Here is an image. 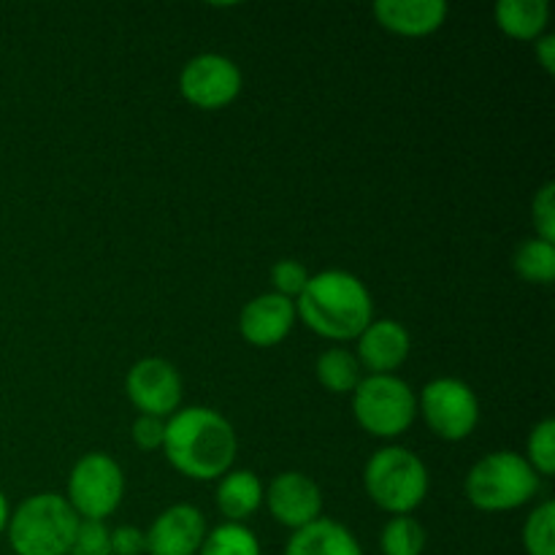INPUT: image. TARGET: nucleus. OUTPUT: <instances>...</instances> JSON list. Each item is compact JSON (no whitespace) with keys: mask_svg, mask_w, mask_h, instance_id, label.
Masks as SVG:
<instances>
[{"mask_svg":"<svg viewBox=\"0 0 555 555\" xmlns=\"http://www.w3.org/2000/svg\"><path fill=\"white\" fill-rule=\"evenodd\" d=\"M204 513L193 504H171L152 520L146 534L150 555H198L206 540Z\"/></svg>","mask_w":555,"mask_h":555,"instance_id":"nucleus-12","label":"nucleus"},{"mask_svg":"<svg viewBox=\"0 0 555 555\" xmlns=\"http://www.w3.org/2000/svg\"><path fill=\"white\" fill-rule=\"evenodd\" d=\"M515 274L529 285H553L555 280V244L545 238H526L513 255Z\"/></svg>","mask_w":555,"mask_h":555,"instance_id":"nucleus-20","label":"nucleus"},{"mask_svg":"<svg viewBox=\"0 0 555 555\" xmlns=\"http://www.w3.org/2000/svg\"><path fill=\"white\" fill-rule=\"evenodd\" d=\"M444 0H377L372 14L379 27L404 38H423L437 33L448 20Z\"/></svg>","mask_w":555,"mask_h":555,"instance_id":"nucleus-15","label":"nucleus"},{"mask_svg":"<svg viewBox=\"0 0 555 555\" xmlns=\"http://www.w3.org/2000/svg\"><path fill=\"white\" fill-rule=\"evenodd\" d=\"M526 555H555V502H542L524 524Z\"/></svg>","mask_w":555,"mask_h":555,"instance_id":"nucleus-23","label":"nucleus"},{"mask_svg":"<svg viewBox=\"0 0 555 555\" xmlns=\"http://www.w3.org/2000/svg\"><path fill=\"white\" fill-rule=\"evenodd\" d=\"M428 486L431 477L421 455L399 444L372 453L363 469V488L369 499L390 518L415 513L426 502Z\"/></svg>","mask_w":555,"mask_h":555,"instance_id":"nucleus-4","label":"nucleus"},{"mask_svg":"<svg viewBox=\"0 0 555 555\" xmlns=\"http://www.w3.org/2000/svg\"><path fill=\"white\" fill-rule=\"evenodd\" d=\"M130 437H133L135 448L139 450H163V439H166V421L163 417L152 415H139L130 428Z\"/></svg>","mask_w":555,"mask_h":555,"instance_id":"nucleus-28","label":"nucleus"},{"mask_svg":"<svg viewBox=\"0 0 555 555\" xmlns=\"http://www.w3.org/2000/svg\"><path fill=\"white\" fill-rule=\"evenodd\" d=\"M540 491V475L529 466V461L513 450H496L477 461L466 477V499L472 507L482 513H509Z\"/></svg>","mask_w":555,"mask_h":555,"instance_id":"nucleus-5","label":"nucleus"},{"mask_svg":"<svg viewBox=\"0 0 555 555\" xmlns=\"http://www.w3.org/2000/svg\"><path fill=\"white\" fill-rule=\"evenodd\" d=\"M314 374L328 393H352L356 385L361 383V363H358L356 352L347 347H328L318 356Z\"/></svg>","mask_w":555,"mask_h":555,"instance_id":"nucleus-19","label":"nucleus"},{"mask_svg":"<svg viewBox=\"0 0 555 555\" xmlns=\"http://www.w3.org/2000/svg\"><path fill=\"white\" fill-rule=\"evenodd\" d=\"M426 540V529L415 515H393L379 531V551L383 555H423Z\"/></svg>","mask_w":555,"mask_h":555,"instance_id":"nucleus-21","label":"nucleus"},{"mask_svg":"<svg viewBox=\"0 0 555 555\" xmlns=\"http://www.w3.org/2000/svg\"><path fill=\"white\" fill-rule=\"evenodd\" d=\"M417 415L444 442H464L480 423V401L464 379L437 377L417 396Z\"/></svg>","mask_w":555,"mask_h":555,"instance_id":"nucleus-8","label":"nucleus"},{"mask_svg":"<svg viewBox=\"0 0 555 555\" xmlns=\"http://www.w3.org/2000/svg\"><path fill=\"white\" fill-rule=\"evenodd\" d=\"M524 459L529 461V466L540 477L555 475V421L553 417H545V421H540L534 428H531L529 439H526Z\"/></svg>","mask_w":555,"mask_h":555,"instance_id":"nucleus-24","label":"nucleus"},{"mask_svg":"<svg viewBox=\"0 0 555 555\" xmlns=\"http://www.w3.org/2000/svg\"><path fill=\"white\" fill-rule=\"evenodd\" d=\"M9 518H11L9 499H5V493L0 491V534H5V526H9Z\"/></svg>","mask_w":555,"mask_h":555,"instance_id":"nucleus-31","label":"nucleus"},{"mask_svg":"<svg viewBox=\"0 0 555 555\" xmlns=\"http://www.w3.org/2000/svg\"><path fill=\"white\" fill-rule=\"evenodd\" d=\"M293 325H296V301L276 293H263V296L253 298L244 304L242 314H238V331L247 345L260 347H276L291 336Z\"/></svg>","mask_w":555,"mask_h":555,"instance_id":"nucleus-13","label":"nucleus"},{"mask_svg":"<svg viewBox=\"0 0 555 555\" xmlns=\"http://www.w3.org/2000/svg\"><path fill=\"white\" fill-rule=\"evenodd\" d=\"M182 374L166 358H141L125 377V393L139 415L168 417L182 410Z\"/></svg>","mask_w":555,"mask_h":555,"instance_id":"nucleus-10","label":"nucleus"},{"mask_svg":"<svg viewBox=\"0 0 555 555\" xmlns=\"http://www.w3.org/2000/svg\"><path fill=\"white\" fill-rule=\"evenodd\" d=\"M244 87L242 68L231 57L217 52L195 54L179 70V92L184 101L204 112L231 106Z\"/></svg>","mask_w":555,"mask_h":555,"instance_id":"nucleus-9","label":"nucleus"},{"mask_svg":"<svg viewBox=\"0 0 555 555\" xmlns=\"http://www.w3.org/2000/svg\"><path fill=\"white\" fill-rule=\"evenodd\" d=\"M198 555H263L260 540L244 524H220L206 531V540Z\"/></svg>","mask_w":555,"mask_h":555,"instance_id":"nucleus-22","label":"nucleus"},{"mask_svg":"<svg viewBox=\"0 0 555 555\" xmlns=\"http://www.w3.org/2000/svg\"><path fill=\"white\" fill-rule=\"evenodd\" d=\"M68 555H112V529L101 520H79Z\"/></svg>","mask_w":555,"mask_h":555,"instance_id":"nucleus-26","label":"nucleus"},{"mask_svg":"<svg viewBox=\"0 0 555 555\" xmlns=\"http://www.w3.org/2000/svg\"><path fill=\"white\" fill-rule=\"evenodd\" d=\"M534 52L540 65L545 68L547 76L555 74V36L553 33H542L540 38L534 41Z\"/></svg>","mask_w":555,"mask_h":555,"instance_id":"nucleus-30","label":"nucleus"},{"mask_svg":"<svg viewBox=\"0 0 555 555\" xmlns=\"http://www.w3.org/2000/svg\"><path fill=\"white\" fill-rule=\"evenodd\" d=\"M79 515L60 493L27 496L11 513L5 534L16 555H68L74 547Z\"/></svg>","mask_w":555,"mask_h":555,"instance_id":"nucleus-3","label":"nucleus"},{"mask_svg":"<svg viewBox=\"0 0 555 555\" xmlns=\"http://www.w3.org/2000/svg\"><path fill=\"white\" fill-rule=\"evenodd\" d=\"M125 496V472L108 453H87L68 475V496L79 520H106L117 513Z\"/></svg>","mask_w":555,"mask_h":555,"instance_id":"nucleus-7","label":"nucleus"},{"mask_svg":"<svg viewBox=\"0 0 555 555\" xmlns=\"http://www.w3.org/2000/svg\"><path fill=\"white\" fill-rule=\"evenodd\" d=\"M531 220H534L537 238L555 244V184L547 182L537 190L531 201Z\"/></svg>","mask_w":555,"mask_h":555,"instance_id":"nucleus-27","label":"nucleus"},{"mask_svg":"<svg viewBox=\"0 0 555 555\" xmlns=\"http://www.w3.org/2000/svg\"><path fill=\"white\" fill-rule=\"evenodd\" d=\"M166 459L179 475L195 482L220 480L236 461V431L222 412L182 406L166 421Z\"/></svg>","mask_w":555,"mask_h":555,"instance_id":"nucleus-1","label":"nucleus"},{"mask_svg":"<svg viewBox=\"0 0 555 555\" xmlns=\"http://www.w3.org/2000/svg\"><path fill=\"white\" fill-rule=\"evenodd\" d=\"M309 269L301 263V260H293V258H282L276 260L274 269H271V285H274L276 296H285L291 301H296L298 296L304 293L309 282Z\"/></svg>","mask_w":555,"mask_h":555,"instance_id":"nucleus-25","label":"nucleus"},{"mask_svg":"<svg viewBox=\"0 0 555 555\" xmlns=\"http://www.w3.org/2000/svg\"><path fill=\"white\" fill-rule=\"evenodd\" d=\"M493 16H496L499 30L507 38L537 41L551 20V3L547 0H499Z\"/></svg>","mask_w":555,"mask_h":555,"instance_id":"nucleus-18","label":"nucleus"},{"mask_svg":"<svg viewBox=\"0 0 555 555\" xmlns=\"http://www.w3.org/2000/svg\"><path fill=\"white\" fill-rule=\"evenodd\" d=\"M263 504L274 520L285 529H307L318 518H323V491L318 482L304 472H282L269 488H263Z\"/></svg>","mask_w":555,"mask_h":555,"instance_id":"nucleus-11","label":"nucleus"},{"mask_svg":"<svg viewBox=\"0 0 555 555\" xmlns=\"http://www.w3.org/2000/svg\"><path fill=\"white\" fill-rule=\"evenodd\" d=\"M146 534L139 526H117L112 529V555H144Z\"/></svg>","mask_w":555,"mask_h":555,"instance_id":"nucleus-29","label":"nucleus"},{"mask_svg":"<svg viewBox=\"0 0 555 555\" xmlns=\"http://www.w3.org/2000/svg\"><path fill=\"white\" fill-rule=\"evenodd\" d=\"M296 318L323 339L356 341L374 320L372 293L350 271L325 269L309 276L296 298Z\"/></svg>","mask_w":555,"mask_h":555,"instance_id":"nucleus-2","label":"nucleus"},{"mask_svg":"<svg viewBox=\"0 0 555 555\" xmlns=\"http://www.w3.org/2000/svg\"><path fill=\"white\" fill-rule=\"evenodd\" d=\"M356 423L374 439H396L417 417V396L396 374H369L352 390Z\"/></svg>","mask_w":555,"mask_h":555,"instance_id":"nucleus-6","label":"nucleus"},{"mask_svg":"<svg viewBox=\"0 0 555 555\" xmlns=\"http://www.w3.org/2000/svg\"><path fill=\"white\" fill-rule=\"evenodd\" d=\"M356 341V358L369 374H396L412 350L410 331L390 318L372 320Z\"/></svg>","mask_w":555,"mask_h":555,"instance_id":"nucleus-14","label":"nucleus"},{"mask_svg":"<svg viewBox=\"0 0 555 555\" xmlns=\"http://www.w3.org/2000/svg\"><path fill=\"white\" fill-rule=\"evenodd\" d=\"M263 504V482L255 472L231 469L217 482V507L228 524H244Z\"/></svg>","mask_w":555,"mask_h":555,"instance_id":"nucleus-17","label":"nucleus"},{"mask_svg":"<svg viewBox=\"0 0 555 555\" xmlns=\"http://www.w3.org/2000/svg\"><path fill=\"white\" fill-rule=\"evenodd\" d=\"M285 555H363V547L339 520L318 518L307 529L293 531Z\"/></svg>","mask_w":555,"mask_h":555,"instance_id":"nucleus-16","label":"nucleus"}]
</instances>
